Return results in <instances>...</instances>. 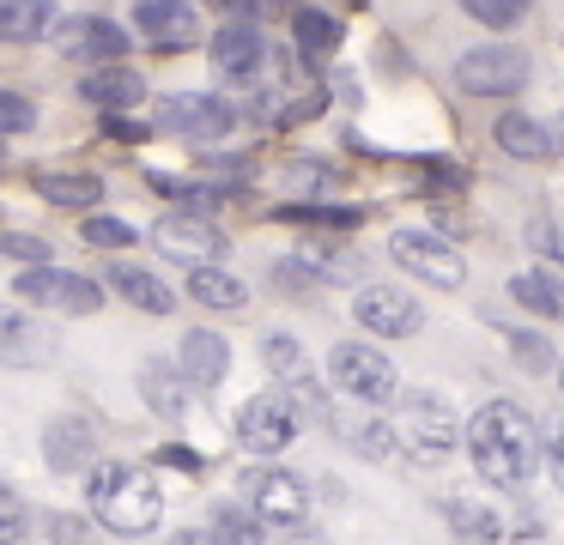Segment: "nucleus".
<instances>
[{
  "mask_svg": "<svg viewBox=\"0 0 564 545\" xmlns=\"http://www.w3.org/2000/svg\"><path fill=\"white\" fill-rule=\"evenodd\" d=\"M462 443H467L474 472L491 491H522L540 467V430L522 406H510V400H486V406L467 418Z\"/></svg>",
  "mask_w": 564,
  "mask_h": 545,
  "instance_id": "nucleus-1",
  "label": "nucleus"
},
{
  "mask_svg": "<svg viewBox=\"0 0 564 545\" xmlns=\"http://www.w3.org/2000/svg\"><path fill=\"white\" fill-rule=\"evenodd\" d=\"M91 509L110 533H152L164 521V491L147 467H91Z\"/></svg>",
  "mask_w": 564,
  "mask_h": 545,
  "instance_id": "nucleus-2",
  "label": "nucleus"
},
{
  "mask_svg": "<svg viewBox=\"0 0 564 545\" xmlns=\"http://www.w3.org/2000/svg\"><path fill=\"white\" fill-rule=\"evenodd\" d=\"M394 443L406 448V455L419 460V467H443V460L455 455V443H462V418H455V406L443 394H431V388H419V394L401 400V424H394Z\"/></svg>",
  "mask_w": 564,
  "mask_h": 545,
  "instance_id": "nucleus-3",
  "label": "nucleus"
},
{
  "mask_svg": "<svg viewBox=\"0 0 564 545\" xmlns=\"http://www.w3.org/2000/svg\"><path fill=\"white\" fill-rule=\"evenodd\" d=\"M328 375L346 400H358V406H389V400L401 394V375H394L389 351L365 346V339H340V346L328 351Z\"/></svg>",
  "mask_w": 564,
  "mask_h": 545,
  "instance_id": "nucleus-4",
  "label": "nucleus"
},
{
  "mask_svg": "<svg viewBox=\"0 0 564 545\" xmlns=\"http://www.w3.org/2000/svg\"><path fill=\"white\" fill-rule=\"evenodd\" d=\"M19 303H37V309H55V315H98L104 309V285L86 273H67V266H25L19 273Z\"/></svg>",
  "mask_w": 564,
  "mask_h": 545,
  "instance_id": "nucleus-5",
  "label": "nucleus"
},
{
  "mask_svg": "<svg viewBox=\"0 0 564 545\" xmlns=\"http://www.w3.org/2000/svg\"><path fill=\"white\" fill-rule=\"evenodd\" d=\"M152 249L183 261V266H219L225 254H231V237H225L207 212H164L159 225H152Z\"/></svg>",
  "mask_w": 564,
  "mask_h": 545,
  "instance_id": "nucleus-6",
  "label": "nucleus"
},
{
  "mask_svg": "<svg viewBox=\"0 0 564 545\" xmlns=\"http://www.w3.org/2000/svg\"><path fill=\"white\" fill-rule=\"evenodd\" d=\"M389 254L406 266L413 279H425V285H437V291H455L467 279V261H462V249H455L449 237H437V230H394L389 237Z\"/></svg>",
  "mask_w": 564,
  "mask_h": 545,
  "instance_id": "nucleus-7",
  "label": "nucleus"
},
{
  "mask_svg": "<svg viewBox=\"0 0 564 545\" xmlns=\"http://www.w3.org/2000/svg\"><path fill=\"white\" fill-rule=\"evenodd\" d=\"M455 85L467 97H510L528 85V55L510 43H479L455 61Z\"/></svg>",
  "mask_w": 564,
  "mask_h": 545,
  "instance_id": "nucleus-8",
  "label": "nucleus"
},
{
  "mask_svg": "<svg viewBox=\"0 0 564 545\" xmlns=\"http://www.w3.org/2000/svg\"><path fill=\"white\" fill-rule=\"evenodd\" d=\"M304 430V418L292 412V400L280 394V388H268V394L243 400V412H237V443L249 448V455H280V448H292V436Z\"/></svg>",
  "mask_w": 564,
  "mask_h": 545,
  "instance_id": "nucleus-9",
  "label": "nucleus"
},
{
  "mask_svg": "<svg viewBox=\"0 0 564 545\" xmlns=\"http://www.w3.org/2000/svg\"><path fill=\"white\" fill-rule=\"evenodd\" d=\"M243 503L268 527H297L310 515V484L285 467H256V472H243Z\"/></svg>",
  "mask_w": 564,
  "mask_h": 545,
  "instance_id": "nucleus-10",
  "label": "nucleus"
},
{
  "mask_svg": "<svg viewBox=\"0 0 564 545\" xmlns=\"http://www.w3.org/2000/svg\"><path fill=\"white\" fill-rule=\"evenodd\" d=\"M352 315H358V327L377 334V339H406V334L425 327V309H419L413 291H401V285H358Z\"/></svg>",
  "mask_w": 564,
  "mask_h": 545,
  "instance_id": "nucleus-11",
  "label": "nucleus"
},
{
  "mask_svg": "<svg viewBox=\"0 0 564 545\" xmlns=\"http://www.w3.org/2000/svg\"><path fill=\"white\" fill-rule=\"evenodd\" d=\"M159 128L183 133V140H225L237 128V109L225 97H207V91H176V97H164Z\"/></svg>",
  "mask_w": 564,
  "mask_h": 545,
  "instance_id": "nucleus-12",
  "label": "nucleus"
},
{
  "mask_svg": "<svg viewBox=\"0 0 564 545\" xmlns=\"http://www.w3.org/2000/svg\"><path fill=\"white\" fill-rule=\"evenodd\" d=\"M55 351L62 346H55V334L37 315L19 309V303H0V363H7V370H43Z\"/></svg>",
  "mask_w": 564,
  "mask_h": 545,
  "instance_id": "nucleus-13",
  "label": "nucleus"
},
{
  "mask_svg": "<svg viewBox=\"0 0 564 545\" xmlns=\"http://www.w3.org/2000/svg\"><path fill=\"white\" fill-rule=\"evenodd\" d=\"M261 67H268V36L249 19H231V24L213 31V73H219V79L249 85V79H261Z\"/></svg>",
  "mask_w": 564,
  "mask_h": 545,
  "instance_id": "nucleus-14",
  "label": "nucleus"
},
{
  "mask_svg": "<svg viewBox=\"0 0 564 545\" xmlns=\"http://www.w3.org/2000/svg\"><path fill=\"white\" fill-rule=\"evenodd\" d=\"M55 43H62V55L98 61V67H116V61L128 55V31H122L116 19H104V12H86V19H62V24H55Z\"/></svg>",
  "mask_w": 564,
  "mask_h": 545,
  "instance_id": "nucleus-15",
  "label": "nucleus"
},
{
  "mask_svg": "<svg viewBox=\"0 0 564 545\" xmlns=\"http://www.w3.org/2000/svg\"><path fill=\"white\" fill-rule=\"evenodd\" d=\"M134 31L152 48H188L200 36V0H140Z\"/></svg>",
  "mask_w": 564,
  "mask_h": 545,
  "instance_id": "nucleus-16",
  "label": "nucleus"
},
{
  "mask_svg": "<svg viewBox=\"0 0 564 545\" xmlns=\"http://www.w3.org/2000/svg\"><path fill=\"white\" fill-rule=\"evenodd\" d=\"M79 97H86L91 109H104V116H122V109H134L140 97H147V79L116 61V67H91L86 79H79Z\"/></svg>",
  "mask_w": 564,
  "mask_h": 545,
  "instance_id": "nucleus-17",
  "label": "nucleus"
},
{
  "mask_svg": "<svg viewBox=\"0 0 564 545\" xmlns=\"http://www.w3.org/2000/svg\"><path fill=\"white\" fill-rule=\"evenodd\" d=\"M176 370H183L188 388H219L225 370H231V346L219 334H207V327H195L183 339V351H176Z\"/></svg>",
  "mask_w": 564,
  "mask_h": 545,
  "instance_id": "nucleus-18",
  "label": "nucleus"
},
{
  "mask_svg": "<svg viewBox=\"0 0 564 545\" xmlns=\"http://www.w3.org/2000/svg\"><path fill=\"white\" fill-rule=\"evenodd\" d=\"M110 291L122 303H134V309H147V315H171L176 309V291L164 285L159 273L134 266V261H110Z\"/></svg>",
  "mask_w": 564,
  "mask_h": 545,
  "instance_id": "nucleus-19",
  "label": "nucleus"
},
{
  "mask_svg": "<svg viewBox=\"0 0 564 545\" xmlns=\"http://www.w3.org/2000/svg\"><path fill=\"white\" fill-rule=\"evenodd\" d=\"M491 140H498V152L522 157V164H546L552 157V133L540 128L534 116H522V109H503V116L491 121Z\"/></svg>",
  "mask_w": 564,
  "mask_h": 545,
  "instance_id": "nucleus-20",
  "label": "nucleus"
},
{
  "mask_svg": "<svg viewBox=\"0 0 564 545\" xmlns=\"http://www.w3.org/2000/svg\"><path fill=\"white\" fill-rule=\"evenodd\" d=\"M55 0H0V43H43L55 36Z\"/></svg>",
  "mask_w": 564,
  "mask_h": 545,
  "instance_id": "nucleus-21",
  "label": "nucleus"
},
{
  "mask_svg": "<svg viewBox=\"0 0 564 545\" xmlns=\"http://www.w3.org/2000/svg\"><path fill=\"white\" fill-rule=\"evenodd\" d=\"M91 448H98V436H91V424H86V418H55L50 430H43V460H50L55 472L86 467Z\"/></svg>",
  "mask_w": 564,
  "mask_h": 545,
  "instance_id": "nucleus-22",
  "label": "nucleus"
},
{
  "mask_svg": "<svg viewBox=\"0 0 564 545\" xmlns=\"http://www.w3.org/2000/svg\"><path fill=\"white\" fill-rule=\"evenodd\" d=\"M188 297L200 303V309H219V315H237L249 303V285L237 273H225V266H188Z\"/></svg>",
  "mask_w": 564,
  "mask_h": 545,
  "instance_id": "nucleus-23",
  "label": "nucleus"
},
{
  "mask_svg": "<svg viewBox=\"0 0 564 545\" xmlns=\"http://www.w3.org/2000/svg\"><path fill=\"white\" fill-rule=\"evenodd\" d=\"M140 394H147V406L159 412V418H183L195 388L183 382V370H176V363H147V370H140Z\"/></svg>",
  "mask_w": 564,
  "mask_h": 545,
  "instance_id": "nucleus-24",
  "label": "nucleus"
},
{
  "mask_svg": "<svg viewBox=\"0 0 564 545\" xmlns=\"http://www.w3.org/2000/svg\"><path fill=\"white\" fill-rule=\"evenodd\" d=\"M37 194L50 206H74V212H91L104 200V182L98 176H74V170H43L37 176Z\"/></svg>",
  "mask_w": 564,
  "mask_h": 545,
  "instance_id": "nucleus-25",
  "label": "nucleus"
},
{
  "mask_svg": "<svg viewBox=\"0 0 564 545\" xmlns=\"http://www.w3.org/2000/svg\"><path fill=\"white\" fill-rule=\"evenodd\" d=\"M510 303H522L528 315H546V321H558V315H564V285L534 266V273H516V279H510Z\"/></svg>",
  "mask_w": 564,
  "mask_h": 545,
  "instance_id": "nucleus-26",
  "label": "nucleus"
},
{
  "mask_svg": "<svg viewBox=\"0 0 564 545\" xmlns=\"http://www.w3.org/2000/svg\"><path fill=\"white\" fill-rule=\"evenodd\" d=\"M207 527H213L219 545H268V521H261L249 503H219Z\"/></svg>",
  "mask_w": 564,
  "mask_h": 545,
  "instance_id": "nucleus-27",
  "label": "nucleus"
},
{
  "mask_svg": "<svg viewBox=\"0 0 564 545\" xmlns=\"http://www.w3.org/2000/svg\"><path fill=\"white\" fill-rule=\"evenodd\" d=\"M292 31H297V48H304V61H322L340 48V19L322 7H297L292 12Z\"/></svg>",
  "mask_w": 564,
  "mask_h": 545,
  "instance_id": "nucleus-28",
  "label": "nucleus"
},
{
  "mask_svg": "<svg viewBox=\"0 0 564 545\" xmlns=\"http://www.w3.org/2000/svg\"><path fill=\"white\" fill-rule=\"evenodd\" d=\"M443 521L462 533V545H498L503 539V521L479 503H443Z\"/></svg>",
  "mask_w": 564,
  "mask_h": 545,
  "instance_id": "nucleus-29",
  "label": "nucleus"
},
{
  "mask_svg": "<svg viewBox=\"0 0 564 545\" xmlns=\"http://www.w3.org/2000/svg\"><path fill=\"white\" fill-rule=\"evenodd\" d=\"M261 358H268V370L280 375V388H292V382H304V375H316V370H310V358H304V346H297L292 334H268V339H261Z\"/></svg>",
  "mask_w": 564,
  "mask_h": 545,
  "instance_id": "nucleus-30",
  "label": "nucleus"
},
{
  "mask_svg": "<svg viewBox=\"0 0 564 545\" xmlns=\"http://www.w3.org/2000/svg\"><path fill=\"white\" fill-rule=\"evenodd\" d=\"M79 237H86L91 249H134V242H140V230H134V225H122V218H110V212H86Z\"/></svg>",
  "mask_w": 564,
  "mask_h": 545,
  "instance_id": "nucleus-31",
  "label": "nucleus"
},
{
  "mask_svg": "<svg viewBox=\"0 0 564 545\" xmlns=\"http://www.w3.org/2000/svg\"><path fill=\"white\" fill-rule=\"evenodd\" d=\"M467 19H479L486 31H510V24L528 19V0H462Z\"/></svg>",
  "mask_w": 564,
  "mask_h": 545,
  "instance_id": "nucleus-32",
  "label": "nucleus"
},
{
  "mask_svg": "<svg viewBox=\"0 0 564 545\" xmlns=\"http://www.w3.org/2000/svg\"><path fill=\"white\" fill-rule=\"evenodd\" d=\"M37 128V103H31L25 91H7V85H0V140H7V133H31Z\"/></svg>",
  "mask_w": 564,
  "mask_h": 545,
  "instance_id": "nucleus-33",
  "label": "nucleus"
},
{
  "mask_svg": "<svg viewBox=\"0 0 564 545\" xmlns=\"http://www.w3.org/2000/svg\"><path fill=\"white\" fill-rule=\"evenodd\" d=\"M0 254L7 261H25V266H50V242L25 237V230H0Z\"/></svg>",
  "mask_w": 564,
  "mask_h": 545,
  "instance_id": "nucleus-34",
  "label": "nucleus"
},
{
  "mask_svg": "<svg viewBox=\"0 0 564 545\" xmlns=\"http://www.w3.org/2000/svg\"><path fill=\"white\" fill-rule=\"evenodd\" d=\"M25 527H31V509L0 484V545H19V539H25Z\"/></svg>",
  "mask_w": 564,
  "mask_h": 545,
  "instance_id": "nucleus-35",
  "label": "nucleus"
},
{
  "mask_svg": "<svg viewBox=\"0 0 564 545\" xmlns=\"http://www.w3.org/2000/svg\"><path fill=\"white\" fill-rule=\"evenodd\" d=\"M540 455H546L552 479H558V491H564V412H552V418L540 424Z\"/></svg>",
  "mask_w": 564,
  "mask_h": 545,
  "instance_id": "nucleus-36",
  "label": "nucleus"
},
{
  "mask_svg": "<svg viewBox=\"0 0 564 545\" xmlns=\"http://www.w3.org/2000/svg\"><path fill=\"white\" fill-rule=\"evenodd\" d=\"M280 218H304V225H358V206H280Z\"/></svg>",
  "mask_w": 564,
  "mask_h": 545,
  "instance_id": "nucleus-37",
  "label": "nucleus"
},
{
  "mask_svg": "<svg viewBox=\"0 0 564 545\" xmlns=\"http://www.w3.org/2000/svg\"><path fill=\"white\" fill-rule=\"evenodd\" d=\"M510 351H516L522 370H552V346L540 334H510Z\"/></svg>",
  "mask_w": 564,
  "mask_h": 545,
  "instance_id": "nucleus-38",
  "label": "nucleus"
},
{
  "mask_svg": "<svg viewBox=\"0 0 564 545\" xmlns=\"http://www.w3.org/2000/svg\"><path fill=\"white\" fill-rule=\"evenodd\" d=\"M534 249L546 254V261H558V266H564V230L552 225V218H540V225H534Z\"/></svg>",
  "mask_w": 564,
  "mask_h": 545,
  "instance_id": "nucleus-39",
  "label": "nucleus"
},
{
  "mask_svg": "<svg viewBox=\"0 0 564 545\" xmlns=\"http://www.w3.org/2000/svg\"><path fill=\"white\" fill-rule=\"evenodd\" d=\"M164 460H171V467H183V472H195V467H200V455H188L183 443H171V448H164Z\"/></svg>",
  "mask_w": 564,
  "mask_h": 545,
  "instance_id": "nucleus-40",
  "label": "nucleus"
},
{
  "mask_svg": "<svg viewBox=\"0 0 564 545\" xmlns=\"http://www.w3.org/2000/svg\"><path fill=\"white\" fill-rule=\"evenodd\" d=\"M171 545H219V539H213V527H188V533H176Z\"/></svg>",
  "mask_w": 564,
  "mask_h": 545,
  "instance_id": "nucleus-41",
  "label": "nucleus"
},
{
  "mask_svg": "<svg viewBox=\"0 0 564 545\" xmlns=\"http://www.w3.org/2000/svg\"><path fill=\"white\" fill-rule=\"evenodd\" d=\"M292 545H322V539H310V533H304V539H292Z\"/></svg>",
  "mask_w": 564,
  "mask_h": 545,
  "instance_id": "nucleus-42",
  "label": "nucleus"
}]
</instances>
